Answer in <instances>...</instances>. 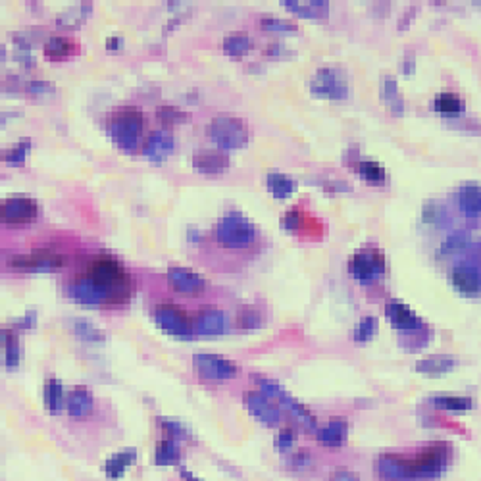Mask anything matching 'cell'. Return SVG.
<instances>
[{
	"mask_svg": "<svg viewBox=\"0 0 481 481\" xmlns=\"http://www.w3.org/2000/svg\"><path fill=\"white\" fill-rule=\"evenodd\" d=\"M143 127H145V118L133 106L118 108L106 120L108 137L123 152H133L139 146Z\"/></svg>",
	"mask_w": 481,
	"mask_h": 481,
	"instance_id": "1",
	"label": "cell"
},
{
	"mask_svg": "<svg viewBox=\"0 0 481 481\" xmlns=\"http://www.w3.org/2000/svg\"><path fill=\"white\" fill-rule=\"evenodd\" d=\"M89 279H93L96 285L106 291L108 300L112 298L126 300L129 297V285H131L129 273L114 256L102 254L93 260L89 266Z\"/></svg>",
	"mask_w": 481,
	"mask_h": 481,
	"instance_id": "2",
	"label": "cell"
},
{
	"mask_svg": "<svg viewBox=\"0 0 481 481\" xmlns=\"http://www.w3.org/2000/svg\"><path fill=\"white\" fill-rule=\"evenodd\" d=\"M216 239L226 248H247L256 239V229L245 216L228 214L216 228Z\"/></svg>",
	"mask_w": 481,
	"mask_h": 481,
	"instance_id": "3",
	"label": "cell"
},
{
	"mask_svg": "<svg viewBox=\"0 0 481 481\" xmlns=\"http://www.w3.org/2000/svg\"><path fill=\"white\" fill-rule=\"evenodd\" d=\"M210 139L223 151H237L245 148L248 143V127L247 123L239 118H229L222 116L216 118L208 127Z\"/></svg>",
	"mask_w": 481,
	"mask_h": 481,
	"instance_id": "4",
	"label": "cell"
},
{
	"mask_svg": "<svg viewBox=\"0 0 481 481\" xmlns=\"http://www.w3.org/2000/svg\"><path fill=\"white\" fill-rule=\"evenodd\" d=\"M312 95L320 98H331V101H341L348 95V81L345 74L337 68L323 66L316 70L314 77L310 79Z\"/></svg>",
	"mask_w": 481,
	"mask_h": 481,
	"instance_id": "5",
	"label": "cell"
},
{
	"mask_svg": "<svg viewBox=\"0 0 481 481\" xmlns=\"http://www.w3.org/2000/svg\"><path fill=\"white\" fill-rule=\"evenodd\" d=\"M193 368L204 381H228L239 374V368L233 362L218 355H195Z\"/></svg>",
	"mask_w": 481,
	"mask_h": 481,
	"instance_id": "6",
	"label": "cell"
},
{
	"mask_svg": "<svg viewBox=\"0 0 481 481\" xmlns=\"http://www.w3.org/2000/svg\"><path fill=\"white\" fill-rule=\"evenodd\" d=\"M348 272L360 283L375 281L385 272V256L380 250H360L353 254L348 262Z\"/></svg>",
	"mask_w": 481,
	"mask_h": 481,
	"instance_id": "7",
	"label": "cell"
},
{
	"mask_svg": "<svg viewBox=\"0 0 481 481\" xmlns=\"http://www.w3.org/2000/svg\"><path fill=\"white\" fill-rule=\"evenodd\" d=\"M447 462H449V455L445 449L441 447L425 449L410 460L412 480H435L443 474Z\"/></svg>",
	"mask_w": 481,
	"mask_h": 481,
	"instance_id": "8",
	"label": "cell"
},
{
	"mask_svg": "<svg viewBox=\"0 0 481 481\" xmlns=\"http://www.w3.org/2000/svg\"><path fill=\"white\" fill-rule=\"evenodd\" d=\"M158 328L166 333H170L173 337H191L195 331H193V325H191L189 318L185 316L183 310H179L178 306H171V304H164L156 310V316H154Z\"/></svg>",
	"mask_w": 481,
	"mask_h": 481,
	"instance_id": "9",
	"label": "cell"
},
{
	"mask_svg": "<svg viewBox=\"0 0 481 481\" xmlns=\"http://www.w3.org/2000/svg\"><path fill=\"white\" fill-rule=\"evenodd\" d=\"M39 214V206L33 198L27 196H14L6 198L0 208V216L4 223H29Z\"/></svg>",
	"mask_w": 481,
	"mask_h": 481,
	"instance_id": "10",
	"label": "cell"
},
{
	"mask_svg": "<svg viewBox=\"0 0 481 481\" xmlns=\"http://www.w3.org/2000/svg\"><path fill=\"white\" fill-rule=\"evenodd\" d=\"M10 266L16 270H27V272H46V270H56L64 266V256L49 250L31 254H18L10 258Z\"/></svg>",
	"mask_w": 481,
	"mask_h": 481,
	"instance_id": "11",
	"label": "cell"
},
{
	"mask_svg": "<svg viewBox=\"0 0 481 481\" xmlns=\"http://www.w3.org/2000/svg\"><path fill=\"white\" fill-rule=\"evenodd\" d=\"M450 283L464 297H475L481 293V272L475 266L458 264L450 272Z\"/></svg>",
	"mask_w": 481,
	"mask_h": 481,
	"instance_id": "12",
	"label": "cell"
},
{
	"mask_svg": "<svg viewBox=\"0 0 481 481\" xmlns=\"http://www.w3.org/2000/svg\"><path fill=\"white\" fill-rule=\"evenodd\" d=\"M245 405H247V410L250 416L262 422L266 425H275L279 424V408L275 405H272V399H268L264 393L253 391L245 395Z\"/></svg>",
	"mask_w": 481,
	"mask_h": 481,
	"instance_id": "13",
	"label": "cell"
},
{
	"mask_svg": "<svg viewBox=\"0 0 481 481\" xmlns=\"http://www.w3.org/2000/svg\"><path fill=\"white\" fill-rule=\"evenodd\" d=\"M387 320L395 330L400 331H418L424 328L422 318L400 300H391L387 304Z\"/></svg>",
	"mask_w": 481,
	"mask_h": 481,
	"instance_id": "14",
	"label": "cell"
},
{
	"mask_svg": "<svg viewBox=\"0 0 481 481\" xmlns=\"http://www.w3.org/2000/svg\"><path fill=\"white\" fill-rule=\"evenodd\" d=\"M168 283L176 291L185 293V295H198L206 289V279L201 278L198 273L191 272L187 268L173 266L168 270Z\"/></svg>",
	"mask_w": 481,
	"mask_h": 481,
	"instance_id": "15",
	"label": "cell"
},
{
	"mask_svg": "<svg viewBox=\"0 0 481 481\" xmlns=\"http://www.w3.org/2000/svg\"><path fill=\"white\" fill-rule=\"evenodd\" d=\"M378 472L383 481H412L410 460L397 455H383L378 460Z\"/></svg>",
	"mask_w": 481,
	"mask_h": 481,
	"instance_id": "16",
	"label": "cell"
},
{
	"mask_svg": "<svg viewBox=\"0 0 481 481\" xmlns=\"http://www.w3.org/2000/svg\"><path fill=\"white\" fill-rule=\"evenodd\" d=\"M193 168L203 176H222L228 171L229 158L222 151H198L193 156Z\"/></svg>",
	"mask_w": 481,
	"mask_h": 481,
	"instance_id": "17",
	"label": "cell"
},
{
	"mask_svg": "<svg viewBox=\"0 0 481 481\" xmlns=\"http://www.w3.org/2000/svg\"><path fill=\"white\" fill-rule=\"evenodd\" d=\"M173 151H176V139L166 129L152 131L151 137L146 139L145 146H143V154L148 160H154V162H162L168 156H171Z\"/></svg>",
	"mask_w": 481,
	"mask_h": 481,
	"instance_id": "18",
	"label": "cell"
},
{
	"mask_svg": "<svg viewBox=\"0 0 481 481\" xmlns=\"http://www.w3.org/2000/svg\"><path fill=\"white\" fill-rule=\"evenodd\" d=\"M68 293H70V297L74 300L81 304H91V306H95V304H102L108 300L106 291L98 287L93 281V279H77L74 281L70 287H68Z\"/></svg>",
	"mask_w": 481,
	"mask_h": 481,
	"instance_id": "19",
	"label": "cell"
},
{
	"mask_svg": "<svg viewBox=\"0 0 481 481\" xmlns=\"http://www.w3.org/2000/svg\"><path fill=\"white\" fill-rule=\"evenodd\" d=\"M66 408L71 418L83 420L93 414L95 410V399L87 387H76L68 393V399H66Z\"/></svg>",
	"mask_w": 481,
	"mask_h": 481,
	"instance_id": "20",
	"label": "cell"
},
{
	"mask_svg": "<svg viewBox=\"0 0 481 481\" xmlns=\"http://www.w3.org/2000/svg\"><path fill=\"white\" fill-rule=\"evenodd\" d=\"M193 331L198 335H220L226 331V316L220 310H206L198 314L193 323Z\"/></svg>",
	"mask_w": 481,
	"mask_h": 481,
	"instance_id": "21",
	"label": "cell"
},
{
	"mask_svg": "<svg viewBox=\"0 0 481 481\" xmlns=\"http://www.w3.org/2000/svg\"><path fill=\"white\" fill-rule=\"evenodd\" d=\"M348 425L345 418H333L330 424L325 425L320 433H318V441L323 447H331V449H339L347 441Z\"/></svg>",
	"mask_w": 481,
	"mask_h": 481,
	"instance_id": "22",
	"label": "cell"
},
{
	"mask_svg": "<svg viewBox=\"0 0 481 481\" xmlns=\"http://www.w3.org/2000/svg\"><path fill=\"white\" fill-rule=\"evenodd\" d=\"M137 452L135 449H123L120 452H116L106 460L104 464V474L108 480H120L126 475V472L133 466Z\"/></svg>",
	"mask_w": 481,
	"mask_h": 481,
	"instance_id": "23",
	"label": "cell"
},
{
	"mask_svg": "<svg viewBox=\"0 0 481 481\" xmlns=\"http://www.w3.org/2000/svg\"><path fill=\"white\" fill-rule=\"evenodd\" d=\"M458 208L468 218L481 216V187L480 185H466L458 191Z\"/></svg>",
	"mask_w": 481,
	"mask_h": 481,
	"instance_id": "24",
	"label": "cell"
},
{
	"mask_svg": "<svg viewBox=\"0 0 481 481\" xmlns=\"http://www.w3.org/2000/svg\"><path fill=\"white\" fill-rule=\"evenodd\" d=\"M281 4L289 12L297 14L300 18L322 19L328 16V2H323V0H316V2H293V0H283Z\"/></svg>",
	"mask_w": 481,
	"mask_h": 481,
	"instance_id": "25",
	"label": "cell"
},
{
	"mask_svg": "<svg viewBox=\"0 0 481 481\" xmlns=\"http://www.w3.org/2000/svg\"><path fill=\"white\" fill-rule=\"evenodd\" d=\"M456 366V360L452 356H430V358H424L416 364V372L424 375H445L449 374L450 370Z\"/></svg>",
	"mask_w": 481,
	"mask_h": 481,
	"instance_id": "26",
	"label": "cell"
},
{
	"mask_svg": "<svg viewBox=\"0 0 481 481\" xmlns=\"http://www.w3.org/2000/svg\"><path fill=\"white\" fill-rule=\"evenodd\" d=\"M64 399H66V393H64V385L58 380L51 378L45 381V389H43V402L45 408L51 414H58L62 410Z\"/></svg>",
	"mask_w": 481,
	"mask_h": 481,
	"instance_id": "27",
	"label": "cell"
},
{
	"mask_svg": "<svg viewBox=\"0 0 481 481\" xmlns=\"http://www.w3.org/2000/svg\"><path fill=\"white\" fill-rule=\"evenodd\" d=\"M266 183L270 193H272L278 201H285V198H289V196L297 191V183H295L289 176H283V173H278V171L268 173Z\"/></svg>",
	"mask_w": 481,
	"mask_h": 481,
	"instance_id": "28",
	"label": "cell"
},
{
	"mask_svg": "<svg viewBox=\"0 0 481 481\" xmlns=\"http://www.w3.org/2000/svg\"><path fill=\"white\" fill-rule=\"evenodd\" d=\"M250 46H253L250 37L243 31L229 33V35H226V39H223V52H226L228 56L233 58L245 56V54L250 51Z\"/></svg>",
	"mask_w": 481,
	"mask_h": 481,
	"instance_id": "29",
	"label": "cell"
},
{
	"mask_svg": "<svg viewBox=\"0 0 481 481\" xmlns=\"http://www.w3.org/2000/svg\"><path fill=\"white\" fill-rule=\"evenodd\" d=\"M179 456H181V450H179V443L173 441V439H162L156 447V464L158 466H171V464L179 462Z\"/></svg>",
	"mask_w": 481,
	"mask_h": 481,
	"instance_id": "30",
	"label": "cell"
},
{
	"mask_svg": "<svg viewBox=\"0 0 481 481\" xmlns=\"http://www.w3.org/2000/svg\"><path fill=\"white\" fill-rule=\"evenodd\" d=\"M76 51L74 41L68 37H51L45 43V56L51 60H62Z\"/></svg>",
	"mask_w": 481,
	"mask_h": 481,
	"instance_id": "31",
	"label": "cell"
},
{
	"mask_svg": "<svg viewBox=\"0 0 481 481\" xmlns=\"http://www.w3.org/2000/svg\"><path fill=\"white\" fill-rule=\"evenodd\" d=\"M358 173L364 181L372 185H381L387 178L385 168L380 162H374V160H362L358 164Z\"/></svg>",
	"mask_w": 481,
	"mask_h": 481,
	"instance_id": "32",
	"label": "cell"
},
{
	"mask_svg": "<svg viewBox=\"0 0 481 481\" xmlns=\"http://www.w3.org/2000/svg\"><path fill=\"white\" fill-rule=\"evenodd\" d=\"M435 108L445 118H458L462 112V102L455 93H443V95L437 96Z\"/></svg>",
	"mask_w": 481,
	"mask_h": 481,
	"instance_id": "33",
	"label": "cell"
},
{
	"mask_svg": "<svg viewBox=\"0 0 481 481\" xmlns=\"http://www.w3.org/2000/svg\"><path fill=\"white\" fill-rule=\"evenodd\" d=\"M431 402L435 408L450 412H466L472 410V406H474V400L466 399V397H435Z\"/></svg>",
	"mask_w": 481,
	"mask_h": 481,
	"instance_id": "34",
	"label": "cell"
},
{
	"mask_svg": "<svg viewBox=\"0 0 481 481\" xmlns=\"http://www.w3.org/2000/svg\"><path fill=\"white\" fill-rule=\"evenodd\" d=\"M2 343H4V364L14 368L19 364V343L10 330H2Z\"/></svg>",
	"mask_w": 481,
	"mask_h": 481,
	"instance_id": "35",
	"label": "cell"
},
{
	"mask_svg": "<svg viewBox=\"0 0 481 481\" xmlns=\"http://www.w3.org/2000/svg\"><path fill=\"white\" fill-rule=\"evenodd\" d=\"M74 331H76V335L79 337L81 341L87 343L104 341V333H102L98 328H95L93 323L87 322V320H76V322H74Z\"/></svg>",
	"mask_w": 481,
	"mask_h": 481,
	"instance_id": "36",
	"label": "cell"
},
{
	"mask_svg": "<svg viewBox=\"0 0 481 481\" xmlns=\"http://www.w3.org/2000/svg\"><path fill=\"white\" fill-rule=\"evenodd\" d=\"M156 116H158V120L162 121V126L166 127H176L179 126V123H185V121H187V114H185L181 108L176 106L158 108Z\"/></svg>",
	"mask_w": 481,
	"mask_h": 481,
	"instance_id": "37",
	"label": "cell"
},
{
	"mask_svg": "<svg viewBox=\"0 0 481 481\" xmlns=\"http://www.w3.org/2000/svg\"><path fill=\"white\" fill-rule=\"evenodd\" d=\"M375 331H378V320L375 318H364L360 320V323L356 325L355 330V341L356 343H368L372 337L375 335Z\"/></svg>",
	"mask_w": 481,
	"mask_h": 481,
	"instance_id": "38",
	"label": "cell"
},
{
	"mask_svg": "<svg viewBox=\"0 0 481 481\" xmlns=\"http://www.w3.org/2000/svg\"><path fill=\"white\" fill-rule=\"evenodd\" d=\"M29 146H31L29 139L19 141L18 145L12 146L10 151H6L2 154V158H4V162H8V164H24L27 152H29Z\"/></svg>",
	"mask_w": 481,
	"mask_h": 481,
	"instance_id": "39",
	"label": "cell"
},
{
	"mask_svg": "<svg viewBox=\"0 0 481 481\" xmlns=\"http://www.w3.org/2000/svg\"><path fill=\"white\" fill-rule=\"evenodd\" d=\"M260 26L268 29V31H278V33H295L298 29L295 24L287 21V19L273 18V16H268V18H262Z\"/></svg>",
	"mask_w": 481,
	"mask_h": 481,
	"instance_id": "40",
	"label": "cell"
},
{
	"mask_svg": "<svg viewBox=\"0 0 481 481\" xmlns=\"http://www.w3.org/2000/svg\"><path fill=\"white\" fill-rule=\"evenodd\" d=\"M383 95L391 98L389 104H391V108L395 110V114H400V108H402V104H400L399 93H397V83H395V77H385V81H383Z\"/></svg>",
	"mask_w": 481,
	"mask_h": 481,
	"instance_id": "41",
	"label": "cell"
},
{
	"mask_svg": "<svg viewBox=\"0 0 481 481\" xmlns=\"http://www.w3.org/2000/svg\"><path fill=\"white\" fill-rule=\"evenodd\" d=\"M162 427H164V433L168 439H173V441H179V439H183L187 435V431L178 424V422H173V420H162Z\"/></svg>",
	"mask_w": 481,
	"mask_h": 481,
	"instance_id": "42",
	"label": "cell"
},
{
	"mask_svg": "<svg viewBox=\"0 0 481 481\" xmlns=\"http://www.w3.org/2000/svg\"><path fill=\"white\" fill-rule=\"evenodd\" d=\"M260 314L256 310H248V308H245V310H241L239 314V323L243 325V328H256V325H260Z\"/></svg>",
	"mask_w": 481,
	"mask_h": 481,
	"instance_id": "43",
	"label": "cell"
},
{
	"mask_svg": "<svg viewBox=\"0 0 481 481\" xmlns=\"http://www.w3.org/2000/svg\"><path fill=\"white\" fill-rule=\"evenodd\" d=\"M443 216H445V210H443V206H439V204H427V206L424 208L425 222L435 223V222H439Z\"/></svg>",
	"mask_w": 481,
	"mask_h": 481,
	"instance_id": "44",
	"label": "cell"
},
{
	"mask_svg": "<svg viewBox=\"0 0 481 481\" xmlns=\"http://www.w3.org/2000/svg\"><path fill=\"white\" fill-rule=\"evenodd\" d=\"M293 443H295V435H293V431L289 430V427L281 430V433L278 435V441H275L278 449L279 450H289L293 447Z\"/></svg>",
	"mask_w": 481,
	"mask_h": 481,
	"instance_id": "45",
	"label": "cell"
},
{
	"mask_svg": "<svg viewBox=\"0 0 481 481\" xmlns=\"http://www.w3.org/2000/svg\"><path fill=\"white\" fill-rule=\"evenodd\" d=\"M466 243H468V239H466L464 235H452V237L445 243L443 250L445 253H455V250H460V248L466 247Z\"/></svg>",
	"mask_w": 481,
	"mask_h": 481,
	"instance_id": "46",
	"label": "cell"
},
{
	"mask_svg": "<svg viewBox=\"0 0 481 481\" xmlns=\"http://www.w3.org/2000/svg\"><path fill=\"white\" fill-rule=\"evenodd\" d=\"M330 481H360V477L353 474V472H347V470H339V472L331 475Z\"/></svg>",
	"mask_w": 481,
	"mask_h": 481,
	"instance_id": "47",
	"label": "cell"
},
{
	"mask_svg": "<svg viewBox=\"0 0 481 481\" xmlns=\"http://www.w3.org/2000/svg\"><path fill=\"white\" fill-rule=\"evenodd\" d=\"M123 39L121 37H108L106 39V51L108 52H120Z\"/></svg>",
	"mask_w": 481,
	"mask_h": 481,
	"instance_id": "48",
	"label": "cell"
},
{
	"mask_svg": "<svg viewBox=\"0 0 481 481\" xmlns=\"http://www.w3.org/2000/svg\"><path fill=\"white\" fill-rule=\"evenodd\" d=\"M181 477H183V481H203L198 480V477H195V475L191 474V472H187V470H181Z\"/></svg>",
	"mask_w": 481,
	"mask_h": 481,
	"instance_id": "49",
	"label": "cell"
}]
</instances>
